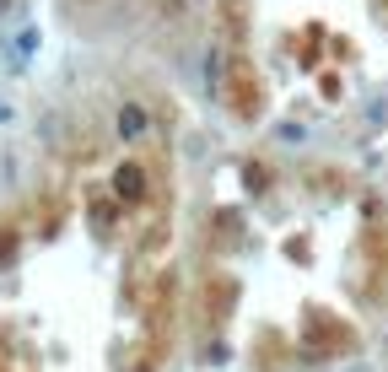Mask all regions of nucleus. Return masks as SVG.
Here are the masks:
<instances>
[{"label": "nucleus", "instance_id": "obj_1", "mask_svg": "<svg viewBox=\"0 0 388 372\" xmlns=\"http://www.w3.org/2000/svg\"><path fill=\"white\" fill-rule=\"evenodd\" d=\"M302 346L313 351V356H335V351H356V335L345 324H329L324 313H313L302 324Z\"/></svg>", "mask_w": 388, "mask_h": 372}]
</instances>
